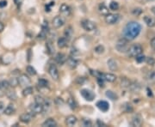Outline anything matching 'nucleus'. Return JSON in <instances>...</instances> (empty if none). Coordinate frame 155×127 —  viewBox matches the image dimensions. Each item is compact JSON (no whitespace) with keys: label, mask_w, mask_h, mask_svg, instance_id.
Segmentation results:
<instances>
[{"label":"nucleus","mask_w":155,"mask_h":127,"mask_svg":"<svg viewBox=\"0 0 155 127\" xmlns=\"http://www.w3.org/2000/svg\"><path fill=\"white\" fill-rule=\"evenodd\" d=\"M141 31V26L137 22H130L127 23V25L123 28V37L127 40H133Z\"/></svg>","instance_id":"f257e3e1"},{"label":"nucleus","mask_w":155,"mask_h":127,"mask_svg":"<svg viewBox=\"0 0 155 127\" xmlns=\"http://www.w3.org/2000/svg\"><path fill=\"white\" fill-rule=\"evenodd\" d=\"M143 52V48L140 44H134L130 46L127 50V55L132 58H135L136 56L141 54Z\"/></svg>","instance_id":"f03ea898"},{"label":"nucleus","mask_w":155,"mask_h":127,"mask_svg":"<svg viewBox=\"0 0 155 127\" xmlns=\"http://www.w3.org/2000/svg\"><path fill=\"white\" fill-rule=\"evenodd\" d=\"M129 47L128 40L125 38L120 39L116 44V48L119 52H127Z\"/></svg>","instance_id":"7ed1b4c3"},{"label":"nucleus","mask_w":155,"mask_h":127,"mask_svg":"<svg viewBox=\"0 0 155 127\" xmlns=\"http://www.w3.org/2000/svg\"><path fill=\"white\" fill-rule=\"evenodd\" d=\"M81 26L85 31H88V32L94 31L95 29L97 28V26H96L94 22L90 21V20H87V19H84L81 22Z\"/></svg>","instance_id":"20e7f679"},{"label":"nucleus","mask_w":155,"mask_h":127,"mask_svg":"<svg viewBox=\"0 0 155 127\" xmlns=\"http://www.w3.org/2000/svg\"><path fill=\"white\" fill-rule=\"evenodd\" d=\"M31 83V80L28 78L26 74H22L19 78H18V84L22 87V88H26L28 87Z\"/></svg>","instance_id":"39448f33"},{"label":"nucleus","mask_w":155,"mask_h":127,"mask_svg":"<svg viewBox=\"0 0 155 127\" xmlns=\"http://www.w3.org/2000/svg\"><path fill=\"white\" fill-rule=\"evenodd\" d=\"M121 18V16L118 15V14H108L105 16V22L108 24H116L117 22H119Z\"/></svg>","instance_id":"423d86ee"},{"label":"nucleus","mask_w":155,"mask_h":127,"mask_svg":"<svg viewBox=\"0 0 155 127\" xmlns=\"http://www.w3.org/2000/svg\"><path fill=\"white\" fill-rule=\"evenodd\" d=\"M29 109H30L31 113H33L34 115L40 114V113H41L43 112V105L35 102L34 104H31L29 106Z\"/></svg>","instance_id":"0eeeda50"},{"label":"nucleus","mask_w":155,"mask_h":127,"mask_svg":"<svg viewBox=\"0 0 155 127\" xmlns=\"http://www.w3.org/2000/svg\"><path fill=\"white\" fill-rule=\"evenodd\" d=\"M80 94L84 99L88 101H92L95 99V94L89 89H82L80 91Z\"/></svg>","instance_id":"6e6552de"},{"label":"nucleus","mask_w":155,"mask_h":127,"mask_svg":"<svg viewBox=\"0 0 155 127\" xmlns=\"http://www.w3.org/2000/svg\"><path fill=\"white\" fill-rule=\"evenodd\" d=\"M48 73L51 76V78H53L54 80L58 81L59 78H60V75H59V71H58V69L54 65H50L49 69H48Z\"/></svg>","instance_id":"1a4fd4ad"},{"label":"nucleus","mask_w":155,"mask_h":127,"mask_svg":"<svg viewBox=\"0 0 155 127\" xmlns=\"http://www.w3.org/2000/svg\"><path fill=\"white\" fill-rule=\"evenodd\" d=\"M48 22H44V24L42 25V28H41V32L38 34L37 38L38 40H43L47 38L48 36Z\"/></svg>","instance_id":"9d476101"},{"label":"nucleus","mask_w":155,"mask_h":127,"mask_svg":"<svg viewBox=\"0 0 155 127\" xmlns=\"http://www.w3.org/2000/svg\"><path fill=\"white\" fill-rule=\"evenodd\" d=\"M53 26H54V28H60L61 27H62L63 25H64V23H65V20H64V18L61 16H58V17H55L54 19H53Z\"/></svg>","instance_id":"9b49d317"},{"label":"nucleus","mask_w":155,"mask_h":127,"mask_svg":"<svg viewBox=\"0 0 155 127\" xmlns=\"http://www.w3.org/2000/svg\"><path fill=\"white\" fill-rule=\"evenodd\" d=\"M33 119L34 114L32 113H22V115L20 116V120L22 123H25V124H28L29 122H31Z\"/></svg>","instance_id":"f8f14e48"},{"label":"nucleus","mask_w":155,"mask_h":127,"mask_svg":"<svg viewBox=\"0 0 155 127\" xmlns=\"http://www.w3.org/2000/svg\"><path fill=\"white\" fill-rule=\"evenodd\" d=\"M60 12L63 17H68L71 14V8L70 6L64 4L60 7Z\"/></svg>","instance_id":"ddd939ff"},{"label":"nucleus","mask_w":155,"mask_h":127,"mask_svg":"<svg viewBox=\"0 0 155 127\" xmlns=\"http://www.w3.org/2000/svg\"><path fill=\"white\" fill-rule=\"evenodd\" d=\"M141 124H142V118H141V116L139 115V114L134 115V116L133 117V119H132L131 125H132L133 126L139 127L141 125Z\"/></svg>","instance_id":"4468645a"},{"label":"nucleus","mask_w":155,"mask_h":127,"mask_svg":"<svg viewBox=\"0 0 155 127\" xmlns=\"http://www.w3.org/2000/svg\"><path fill=\"white\" fill-rule=\"evenodd\" d=\"M67 56L66 54H64V53H58L55 57V61L59 64V65H64L66 62H67Z\"/></svg>","instance_id":"2eb2a0df"},{"label":"nucleus","mask_w":155,"mask_h":127,"mask_svg":"<svg viewBox=\"0 0 155 127\" xmlns=\"http://www.w3.org/2000/svg\"><path fill=\"white\" fill-rule=\"evenodd\" d=\"M97 106L99 108L100 110L103 111V112H107V111L109 110V108H110L109 103L107 101H105V100H100V101H98L97 103Z\"/></svg>","instance_id":"dca6fc26"},{"label":"nucleus","mask_w":155,"mask_h":127,"mask_svg":"<svg viewBox=\"0 0 155 127\" xmlns=\"http://www.w3.org/2000/svg\"><path fill=\"white\" fill-rule=\"evenodd\" d=\"M67 64V65L70 67L71 69H75L76 67L78 66V61L76 59H74L73 57H69V58H67V62H66Z\"/></svg>","instance_id":"f3484780"},{"label":"nucleus","mask_w":155,"mask_h":127,"mask_svg":"<svg viewBox=\"0 0 155 127\" xmlns=\"http://www.w3.org/2000/svg\"><path fill=\"white\" fill-rule=\"evenodd\" d=\"M5 94L6 96H7V98L9 100H16L17 98L16 92L12 88H7L5 90Z\"/></svg>","instance_id":"a211bd4d"},{"label":"nucleus","mask_w":155,"mask_h":127,"mask_svg":"<svg viewBox=\"0 0 155 127\" xmlns=\"http://www.w3.org/2000/svg\"><path fill=\"white\" fill-rule=\"evenodd\" d=\"M102 78L104 81H107L109 83H113V82H115L116 80V76L114 75V74H112V73H104V74H103Z\"/></svg>","instance_id":"6ab92c4d"},{"label":"nucleus","mask_w":155,"mask_h":127,"mask_svg":"<svg viewBox=\"0 0 155 127\" xmlns=\"http://www.w3.org/2000/svg\"><path fill=\"white\" fill-rule=\"evenodd\" d=\"M107 65H108V67L109 69L112 71H117L118 69V65H117V62H116L114 59H109L108 62H107Z\"/></svg>","instance_id":"aec40b11"},{"label":"nucleus","mask_w":155,"mask_h":127,"mask_svg":"<svg viewBox=\"0 0 155 127\" xmlns=\"http://www.w3.org/2000/svg\"><path fill=\"white\" fill-rule=\"evenodd\" d=\"M144 22L149 27V28H153L155 27V18L149 16H145L144 17Z\"/></svg>","instance_id":"412c9836"},{"label":"nucleus","mask_w":155,"mask_h":127,"mask_svg":"<svg viewBox=\"0 0 155 127\" xmlns=\"http://www.w3.org/2000/svg\"><path fill=\"white\" fill-rule=\"evenodd\" d=\"M77 118L74 116V115H69L67 117L66 119V124H67L68 126H72L74 125L77 124Z\"/></svg>","instance_id":"4be33fe9"},{"label":"nucleus","mask_w":155,"mask_h":127,"mask_svg":"<svg viewBox=\"0 0 155 127\" xmlns=\"http://www.w3.org/2000/svg\"><path fill=\"white\" fill-rule=\"evenodd\" d=\"M15 113H16V106H15V105H13V104H9V105L7 106V107L5 109V112H4L5 114L9 115V116L14 114Z\"/></svg>","instance_id":"5701e85b"},{"label":"nucleus","mask_w":155,"mask_h":127,"mask_svg":"<svg viewBox=\"0 0 155 127\" xmlns=\"http://www.w3.org/2000/svg\"><path fill=\"white\" fill-rule=\"evenodd\" d=\"M72 35H73V28H72L71 26H69V27H67V28L65 29V32H64V37H65V38L69 41L70 40L72 39Z\"/></svg>","instance_id":"b1692460"},{"label":"nucleus","mask_w":155,"mask_h":127,"mask_svg":"<svg viewBox=\"0 0 155 127\" xmlns=\"http://www.w3.org/2000/svg\"><path fill=\"white\" fill-rule=\"evenodd\" d=\"M42 126L44 127H55L57 126V123L54 120V119L53 118H49L46 121H44L42 123Z\"/></svg>","instance_id":"393cba45"},{"label":"nucleus","mask_w":155,"mask_h":127,"mask_svg":"<svg viewBox=\"0 0 155 127\" xmlns=\"http://www.w3.org/2000/svg\"><path fill=\"white\" fill-rule=\"evenodd\" d=\"M147 81L149 84H155V71H151L147 73Z\"/></svg>","instance_id":"a878e982"},{"label":"nucleus","mask_w":155,"mask_h":127,"mask_svg":"<svg viewBox=\"0 0 155 127\" xmlns=\"http://www.w3.org/2000/svg\"><path fill=\"white\" fill-rule=\"evenodd\" d=\"M46 47H47V51L48 52V54L50 55H53L54 53V44H53V41L52 40H48L46 44Z\"/></svg>","instance_id":"bb28decb"},{"label":"nucleus","mask_w":155,"mask_h":127,"mask_svg":"<svg viewBox=\"0 0 155 127\" xmlns=\"http://www.w3.org/2000/svg\"><path fill=\"white\" fill-rule=\"evenodd\" d=\"M128 88H130V90L132 92H134V93H137V92H139L140 90V85L138 83H136V82H134V83H130Z\"/></svg>","instance_id":"cd10ccee"},{"label":"nucleus","mask_w":155,"mask_h":127,"mask_svg":"<svg viewBox=\"0 0 155 127\" xmlns=\"http://www.w3.org/2000/svg\"><path fill=\"white\" fill-rule=\"evenodd\" d=\"M98 10H99V12L103 15V16H106L109 14V8L104 5V4H101L98 7Z\"/></svg>","instance_id":"c85d7f7f"},{"label":"nucleus","mask_w":155,"mask_h":127,"mask_svg":"<svg viewBox=\"0 0 155 127\" xmlns=\"http://www.w3.org/2000/svg\"><path fill=\"white\" fill-rule=\"evenodd\" d=\"M67 43H68V40L65 37H61L58 40V46L60 48H65L67 46Z\"/></svg>","instance_id":"c756f323"},{"label":"nucleus","mask_w":155,"mask_h":127,"mask_svg":"<svg viewBox=\"0 0 155 127\" xmlns=\"http://www.w3.org/2000/svg\"><path fill=\"white\" fill-rule=\"evenodd\" d=\"M131 82L127 79V78H121V81H120V84L122 88H128L129 85H130Z\"/></svg>","instance_id":"7c9ffc66"},{"label":"nucleus","mask_w":155,"mask_h":127,"mask_svg":"<svg viewBox=\"0 0 155 127\" xmlns=\"http://www.w3.org/2000/svg\"><path fill=\"white\" fill-rule=\"evenodd\" d=\"M32 94H33V88H31V87H29V86L24 88V89L22 90V95L25 96V97H27V96Z\"/></svg>","instance_id":"2f4dec72"},{"label":"nucleus","mask_w":155,"mask_h":127,"mask_svg":"<svg viewBox=\"0 0 155 127\" xmlns=\"http://www.w3.org/2000/svg\"><path fill=\"white\" fill-rule=\"evenodd\" d=\"M38 86L40 88H48V82L43 78H41L38 80Z\"/></svg>","instance_id":"473e14b6"},{"label":"nucleus","mask_w":155,"mask_h":127,"mask_svg":"<svg viewBox=\"0 0 155 127\" xmlns=\"http://www.w3.org/2000/svg\"><path fill=\"white\" fill-rule=\"evenodd\" d=\"M106 96L109 98V99L113 100H117V95H116L113 91H111V90H108L107 92H106Z\"/></svg>","instance_id":"72a5a7b5"},{"label":"nucleus","mask_w":155,"mask_h":127,"mask_svg":"<svg viewBox=\"0 0 155 127\" xmlns=\"http://www.w3.org/2000/svg\"><path fill=\"white\" fill-rule=\"evenodd\" d=\"M9 87H10L9 82H7V81H1V82H0V89H2L3 91L5 92V90L9 88Z\"/></svg>","instance_id":"f704fd0d"},{"label":"nucleus","mask_w":155,"mask_h":127,"mask_svg":"<svg viewBox=\"0 0 155 127\" xmlns=\"http://www.w3.org/2000/svg\"><path fill=\"white\" fill-rule=\"evenodd\" d=\"M9 84H10L11 87H13V88L17 87V85H18V78H11L10 81H9Z\"/></svg>","instance_id":"c9c22d12"},{"label":"nucleus","mask_w":155,"mask_h":127,"mask_svg":"<svg viewBox=\"0 0 155 127\" xmlns=\"http://www.w3.org/2000/svg\"><path fill=\"white\" fill-rule=\"evenodd\" d=\"M119 9V4L116 1H112L110 4V10L111 11H117Z\"/></svg>","instance_id":"e433bc0d"},{"label":"nucleus","mask_w":155,"mask_h":127,"mask_svg":"<svg viewBox=\"0 0 155 127\" xmlns=\"http://www.w3.org/2000/svg\"><path fill=\"white\" fill-rule=\"evenodd\" d=\"M27 73L30 76H35L36 75V71H35V68H33V66L29 65V66L27 67Z\"/></svg>","instance_id":"4c0bfd02"},{"label":"nucleus","mask_w":155,"mask_h":127,"mask_svg":"<svg viewBox=\"0 0 155 127\" xmlns=\"http://www.w3.org/2000/svg\"><path fill=\"white\" fill-rule=\"evenodd\" d=\"M44 100L45 99L41 95H35V102H36V103H40V104H42L43 105Z\"/></svg>","instance_id":"58836bf2"},{"label":"nucleus","mask_w":155,"mask_h":127,"mask_svg":"<svg viewBox=\"0 0 155 127\" xmlns=\"http://www.w3.org/2000/svg\"><path fill=\"white\" fill-rule=\"evenodd\" d=\"M67 103H68V105H69V106H70L72 109H75V108H76V103H75L74 100L72 99V97H70V98L68 99Z\"/></svg>","instance_id":"ea45409f"},{"label":"nucleus","mask_w":155,"mask_h":127,"mask_svg":"<svg viewBox=\"0 0 155 127\" xmlns=\"http://www.w3.org/2000/svg\"><path fill=\"white\" fill-rule=\"evenodd\" d=\"M95 52H97V53H98V54H101V53H103L104 52V46H102V45H99V46H97V47H95Z\"/></svg>","instance_id":"a19ab883"},{"label":"nucleus","mask_w":155,"mask_h":127,"mask_svg":"<svg viewBox=\"0 0 155 127\" xmlns=\"http://www.w3.org/2000/svg\"><path fill=\"white\" fill-rule=\"evenodd\" d=\"M146 62H147V64L149 65H155V59L153 57H148V58H147Z\"/></svg>","instance_id":"79ce46f5"},{"label":"nucleus","mask_w":155,"mask_h":127,"mask_svg":"<svg viewBox=\"0 0 155 127\" xmlns=\"http://www.w3.org/2000/svg\"><path fill=\"white\" fill-rule=\"evenodd\" d=\"M135 59H136V61L138 63H143L146 60V57L144 55H142V54H140V55L136 56Z\"/></svg>","instance_id":"37998d69"},{"label":"nucleus","mask_w":155,"mask_h":127,"mask_svg":"<svg viewBox=\"0 0 155 127\" xmlns=\"http://www.w3.org/2000/svg\"><path fill=\"white\" fill-rule=\"evenodd\" d=\"M132 13H133L134 15H135V16H139V15H140L142 13V10L140 8H135V9H134L133 11H132Z\"/></svg>","instance_id":"c03bdc74"},{"label":"nucleus","mask_w":155,"mask_h":127,"mask_svg":"<svg viewBox=\"0 0 155 127\" xmlns=\"http://www.w3.org/2000/svg\"><path fill=\"white\" fill-rule=\"evenodd\" d=\"M83 125L84 126H92V122L90 119H84Z\"/></svg>","instance_id":"a18cd8bd"},{"label":"nucleus","mask_w":155,"mask_h":127,"mask_svg":"<svg viewBox=\"0 0 155 127\" xmlns=\"http://www.w3.org/2000/svg\"><path fill=\"white\" fill-rule=\"evenodd\" d=\"M84 82H85L84 78H78L77 80H76V83H77L78 85H82Z\"/></svg>","instance_id":"49530a36"},{"label":"nucleus","mask_w":155,"mask_h":127,"mask_svg":"<svg viewBox=\"0 0 155 127\" xmlns=\"http://www.w3.org/2000/svg\"><path fill=\"white\" fill-rule=\"evenodd\" d=\"M5 109V103H4L3 101H0V114L4 113Z\"/></svg>","instance_id":"de8ad7c7"},{"label":"nucleus","mask_w":155,"mask_h":127,"mask_svg":"<svg viewBox=\"0 0 155 127\" xmlns=\"http://www.w3.org/2000/svg\"><path fill=\"white\" fill-rule=\"evenodd\" d=\"M97 83L99 84L100 87H104V80L102 78H97Z\"/></svg>","instance_id":"09e8293b"},{"label":"nucleus","mask_w":155,"mask_h":127,"mask_svg":"<svg viewBox=\"0 0 155 127\" xmlns=\"http://www.w3.org/2000/svg\"><path fill=\"white\" fill-rule=\"evenodd\" d=\"M6 6H7V1L6 0L0 1V8H5Z\"/></svg>","instance_id":"8fccbe9b"},{"label":"nucleus","mask_w":155,"mask_h":127,"mask_svg":"<svg viewBox=\"0 0 155 127\" xmlns=\"http://www.w3.org/2000/svg\"><path fill=\"white\" fill-rule=\"evenodd\" d=\"M151 46L153 47V49L155 51V37L154 38H153L152 40H151Z\"/></svg>","instance_id":"3c124183"},{"label":"nucleus","mask_w":155,"mask_h":127,"mask_svg":"<svg viewBox=\"0 0 155 127\" xmlns=\"http://www.w3.org/2000/svg\"><path fill=\"white\" fill-rule=\"evenodd\" d=\"M22 1H23V0H14V3H15L17 6H20L22 5Z\"/></svg>","instance_id":"603ef678"},{"label":"nucleus","mask_w":155,"mask_h":127,"mask_svg":"<svg viewBox=\"0 0 155 127\" xmlns=\"http://www.w3.org/2000/svg\"><path fill=\"white\" fill-rule=\"evenodd\" d=\"M97 125H98L99 126H102V125H103V126H106L105 124H104V122H101L100 120H97Z\"/></svg>","instance_id":"864d4df0"},{"label":"nucleus","mask_w":155,"mask_h":127,"mask_svg":"<svg viewBox=\"0 0 155 127\" xmlns=\"http://www.w3.org/2000/svg\"><path fill=\"white\" fill-rule=\"evenodd\" d=\"M4 28H5V25H4L2 22H0V33H1V32H3Z\"/></svg>","instance_id":"5fc2aeb1"},{"label":"nucleus","mask_w":155,"mask_h":127,"mask_svg":"<svg viewBox=\"0 0 155 127\" xmlns=\"http://www.w3.org/2000/svg\"><path fill=\"white\" fill-rule=\"evenodd\" d=\"M151 11H152V12H153V13L155 15V6L152 7V10H151Z\"/></svg>","instance_id":"6e6d98bb"},{"label":"nucleus","mask_w":155,"mask_h":127,"mask_svg":"<svg viewBox=\"0 0 155 127\" xmlns=\"http://www.w3.org/2000/svg\"><path fill=\"white\" fill-rule=\"evenodd\" d=\"M147 1H148V0H147Z\"/></svg>","instance_id":"4d7b16f0"}]
</instances>
